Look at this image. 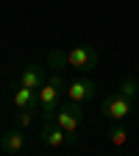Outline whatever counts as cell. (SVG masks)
I'll list each match as a JSON object with an SVG mask.
<instances>
[{"instance_id":"cell-2","label":"cell","mask_w":139,"mask_h":156,"mask_svg":"<svg viewBox=\"0 0 139 156\" xmlns=\"http://www.w3.org/2000/svg\"><path fill=\"white\" fill-rule=\"evenodd\" d=\"M67 98L70 101H78V103H89L97 98V84L86 75H78L75 81L67 84Z\"/></svg>"},{"instance_id":"cell-12","label":"cell","mask_w":139,"mask_h":156,"mask_svg":"<svg viewBox=\"0 0 139 156\" xmlns=\"http://www.w3.org/2000/svg\"><path fill=\"white\" fill-rule=\"evenodd\" d=\"M120 92H123L125 98H131V101H134V98L139 95V81H136V78H134V75H128V78H123V81H120Z\"/></svg>"},{"instance_id":"cell-11","label":"cell","mask_w":139,"mask_h":156,"mask_svg":"<svg viewBox=\"0 0 139 156\" xmlns=\"http://www.w3.org/2000/svg\"><path fill=\"white\" fill-rule=\"evenodd\" d=\"M109 142H111L114 148H123V145L128 142L125 128H123V126H111V128H109Z\"/></svg>"},{"instance_id":"cell-7","label":"cell","mask_w":139,"mask_h":156,"mask_svg":"<svg viewBox=\"0 0 139 156\" xmlns=\"http://www.w3.org/2000/svg\"><path fill=\"white\" fill-rule=\"evenodd\" d=\"M45 81H47V78H45V70L39 67V64H25V67H23V73H19V84H23V87L39 89Z\"/></svg>"},{"instance_id":"cell-4","label":"cell","mask_w":139,"mask_h":156,"mask_svg":"<svg viewBox=\"0 0 139 156\" xmlns=\"http://www.w3.org/2000/svg\"><path fill=\"white\" fill-rule=\"evenodd\" d=\"M58 98H61V89L53 87L50 81H45L42 87H39V106H42V117H45V120H56Z\"/></svg>"},{"instance_id":"cell-14","label":"cell","mask_w":139,"mask_h":156,"mask_svg":"<svg viewBox=\"0 0 139 156\" xmlns=\"http://www.w3.org/2000/svg\"><path fill=\"white\" fill-rule=\"evenodd\" d=\"M47 81H50V84H53V87H58V89H61V92H64V89H67V84H64V78H61V73H53V75H50V78H47Z\"/></svg>"},{"instance_id":"cell-6","label":"cell","mask_w":139,"mask_h":156,"mask_svg":"<svg viewBox=\"0 0 139 156\" xmlns=\"http://www.w3.org/2000/svg\"><path fill=\"white\" fill-rule=\"evenodd\" d=\"M9 101L11 106L17 109H36L39 106V89H31V87H23V84H17L9 95Z\"/></svg>"},{"instance_id":"cell-13","label":"cell","mask_w":139,"mask_h":156,"mask_svg":"<svg viewBox=\"0 0 139 156\" xmlns=\"http://www.w3.org/2000/svg\"><path fill=\"white\" fill-rule=\"evenodd\" d=\"M33 109H17V114H14V123L19 126V128H25V126H31V120H33Z\"/></svg>"},{"instance_id":"cell-8","label":"cell","mask_w":139,"mask_h":156,"mask_svg":"<svg viewBox=\"0 0 139 156\" xmlns=\"http://www.w3.org/2000/svg\"><path fill=\"white\" fill-rule=\"evenodd\" d=\"M0 151H3V153H23L25 151L23 131H6L3 136H0Z\"/></svg>"},{"instance_id":"cell-3","label":"cell","mask_w":139,"mask_h":156,"mask_svg":"<svg viewBox=\"0 0 139 156\" xmlns=\"http://www.w3.org/2000/svg\"><path fill=\"white\" fill-rule=\"evenodd\" d=\"M67 58H70V67H75V70H92L100 62V53L92 45H78V48H72L67 53Z\"/></svg>"},{"instance_id":"cell-1","label":"cell","mask_w":139,"mask_h":156,"mask_svg":"<svg viewBox=\"0 0 139 156\" xmlns=\"http://www.w3.org/2000/svg\"><path fill=\"white\" fill-rule=\"evenodd\" d=\"M100 112H103V117H106V120H111V123H123L125 117L134 112V101H131V98H125L123 92H117V95L103 98Z\"/></svg>"},{"instance_id":"cell-5","label":"cell","mask_w":139,"mask_h":156,"mask_svg":"<svg viewBox=\"0 0 139 156\" xmlns=\"http://www.w3.org/2000/svg\"><path fill=\"white\" fill-rule=\"evenodd\" d=\"M39 140H42V145H47V148H53V151H61V148H67V131L58 126L56 120H45Z\"/></svg>"},{"instance_id":"cell-9","label":"cell","mask_w":139,"mask_h":156,"mask_svg":"<svg viewBox=\"0 0 139 156\" xmlns=\"http://www.w3.org/2000/svg\"><path fill=\"white\" fill-rule=\"evenodd\" d=\"M56 123L61 126L64 131H78V126H81L84 120H81V117H78V114H72V112H70L67 106H61V109L56 112Z\"/></svg>"},{"instance_id":"cell-10","label":"cell","mask_w":139,"mask_h":156,"mask_svg":"<svg viewBox=\"0 0 139 156\" xmlns=\"http://www.w3.org/2000/svg\"><path fill=\"white\" fill-rule=\"evenodd\" d=\"M67 64H70V58H67L64 50H50V53H47V70L58 73V70H64Z\"/></svg>"}]
</instances>
